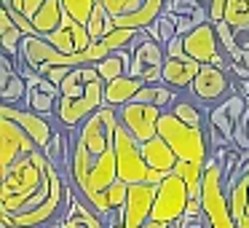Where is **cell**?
Instances as JSON below:
<instances>
[{
	"label": "cell",
	"instance_id": "obj_1",
	"mask_svg": "<svg viewBox=\"0 0 249 228\" xmlns=\"http://www.w3.org/2000/svg\"><path fill=\"white\" fill-rule=\"evenodd\" d=\"M70 183L43 151L22 156L0 174V226L56 228L70 204Z\"/></svg>",
	"mask_w": 249,
	"mask_h": 228
},
{
	"label": "cell",
	"instance_id": "obj_2",
	"mask_svg": "<svg viewBox=\"0 0 249 228\" xmlns=\"http://www.w3.org/2000/svg\"><path fill=\"white\" fill-rule=\"evenodd\" d=\"M118 124V108L105 105L94 115H89L75 132H70L67 183L86 201L118 183V161H115Z\"/></svg>",
	"mask_w": 249,
	"mask_h": 228
},
{
	"label": "cell",
	"instance_id": "obj_3",
	"mask_svg": "<svg viewBox=\"0 0 249 228\" xmlns=\"http://www.w3.org/2000/svg\"><path fill=\"white\" fill-rule=\"evenodd\" d=\"M201 215L209 228H238L231 209V193L225 183V167L212 156L206 161L204 183H201Z\"/></svg>",
	"mask_w": 249,
	"mask_h": 228
},
{
	"label": "cell",
	"instance_id": "obj_4",
	"mask_svg": "<svg viewBox=\"0 0 249 228\" xmlns=\"http://www.w3.org/2000/svg\"><path fill=\"white\" fill-rule=\"evenodd\" d=\"M158 137L174 151L179 161H193V164H206L212 158V145L206 132L193 129L182 124L172 110H163L158 121Z\"/></svg>",
	"mask_w": 249,
	"mask_h": 228
},
{
	"label": "cell",
	"instance_id": "obj_5",
	"mask_svg": "<svg viewBox=\"0 0 249 228\" xmlns=\"http://www.w3.org/2000/svg\"><path fill=\"white\" fill-rule=\"evenodd\" d=\"M249 99L241 97L238 92H231L222 102H217L214 108L206 110V137H209L212 153L217 148H231L236 129L241 126L244 113H247Z\"/></svg>",
	"mask_w": 249,
	"mask_h": 228
},
{
	"label": "cell",
	"instance_id": "obj_6",
	"mask_svg": "<svg viewBox=\"0 0 249 228\" xmlns=\"http://www.w3.org/2000/svg\"><path fill=\"white\" fill-rule=\"evenodd\" d=\"M115 161H118V180L126 185L134 183H161L156 172H150V167L145 164L142 156V142L131 134L126 126L118 124L115 129Z\"/></svg>",
	"mask_w": 249,
	"mask_h": 228
},
{
	"label": "cell",
	"instance_id": "obj_7",
	"mask_svg": "<svg viewBox=\"0 0 249 228\" xmlns=\"http://www.w3.org/2000/svg\"><path fill=\"white\" fill-rule=\"evenodd\" d=\"M190 207V190L182 183V177L169 174L158 183V193H156V204H153L150 220L166 223V226H179Z\"/></svg>",
	"mask_w": 249,
	"mask_h": 228
},
{
	"label": "cell",
	"instance_id": "obj_8",
	"mask_svg": "<svg viewBox=\"0 0 249 228\" xmlns=\"http://www.w3.org/2000/svg\"><path fill=\"white\" fill-rule=\"evenodd\" d=\"M113 17L115 27L147 30L161 14H166V0H102Z\"/></svg>",
	"mask_w": 249,
	"mask_h": 228
},
{
	"label": "cell",
	"instance_id": "obj_9",
	"mask_svg": "<svg viewBox=\"0 0 249 228\" xmlns=\"http://www.w3.org/2000/svg\"><path fill=\"white\" fill-rule=\"evenodd\" d=\"M163 62H166V49L158 40L147 35V30H140L137 40L131 43V67L129 76L142 78L145 83H161Z\"/></svg>",
	"mask_w": 249,
	"mask_h": 228
},
{
	"label": "cell",
	"instance_id": "obj_10",
	"mask_svg": "<svg viewBox=\"0 0 249 228\" xmlns=\"http://www.w3.org/2000/svg\"><path fill=\"white\" fill-rule=\"evenodd\" d=\"M233 92V78L225 67H217V65H204L201 73L196 76L193 86L188 89V94L201 105V108H214L217 102L228 97Z\"/></svg>",
	"mask_w": 249,
	"mask_h": 228
},
{
	"label": "cell",
	"instance_id": "obj_11",
	"mask_svg": "<svg viewBox=\"0 0 249 228\" xmlns=\"http://www.w3.org/2000/svg\"><path fill=\"white\" fill-rule=\"evenodd\" d=\"M185 54L190 59L201 62V65H217L228 70V57L222 51L220 35H217V24L214 22H204L193 30L190 35H185Z\"/></svg>",
	"mask_w": 249,
	"mask_h": 228
},
{
	"label": "cell",
	"instance_id": "obj_12",
	"mask_svg": "<svg viewBox=\"0 0 249 228\" xmlns=\"http://www.w3.org/2000/svg\"><path fill=\"white\" fill-rule=\"evenodd\" d=\"M33 151H38L33 137L17 121L0 115V174L6 172L8 167H14L22 156H30Z\"/></svg>",
	"mask_w": 249,
	"mask_h": 228
},
{
	"label": "cell",
	"instance_id": "obj_13",
	"mask_svg": "<svg viewBox=\"0 0 249 228\" xmlns=\"http://www.w3.org/2000/svg\"><path fill=\"white\" fill-rule=\"evenodd\" d=\"M161 108L145 102H129L124 108H118V121L121 126L131 132L140 142H150L153 137H158V121H161Z\"/></svg>",
	"mask_w": 249,
	"mask_h": 228
},
{
	"label": "cell",
	"instance_id": "obj_14",
	"mask_svg": "<svg viewBox=\"0 0 249 228\" xmlns=\"http://www.w3.org/2000/svg\"><path fill=\"white\" fill-rule=\"evenodd\" d=\"M158 185L156 183H134L129 185L126 193V204L121 207V220L126 228H145V223L150 220L153 204H156Z\"/></svg>",
	"mask_w": 249,
	"mask_h": 228
},
{
	"label": "cell",
	"instance_id": "obj_15",
	"mask_svg": "<svg viewBox=\"0 0 249 228\" xmlns=\"http://www.w3.org/2000/svg\"><path fill=\"white\" fill-rule=\"evenodd\" d=\"M24 78H27V99H24V108L33 110L38 115H56V102H59V86L49 81L46 76H38L33 70H19Z\"/></svg>",
	"mask_w": 249,
	"mask_h": 228
},
{
	"label": "cell",
	"instance_id": "obj_16",
	"mask_svg": "<svg viewBox=\"0 0 249 228\" xmlns=\"http://www.w3.org/2000/svg\"><path fill=\"white\" fill-rule=\"evenodd\" d=\"M0 115H3V118L17 121V124L22 126V129L27 132L30 137H33V142L40 148V151H46V145L51 142V137H54V132H56V126L51 124V118L38 115V113H33V110H27V108L0 105Z\"/></svg>",
	"mask_w": 249,
	"mask_h": 228
},
{
	"label": "cell",
	"instance_id": "obj_17",
	"mask_svg": "<svg viewBox=\"0 0 249 228\" xmlns=\"http://www.w3.org/2000/svg\"><path fill=\"white\" fill-rule=\"evenodd\" d=\"M46 40H49L56 51H62V54H81V51H86L89 46L94 43L91 35H89V30L83 27L81 22H75L70 14H65L59 30H54Z\"/></svg>",
	"mask_w": 249,
	"mask_h": 228
},
{
	"label": "cell",
	"instance_id": "obj_18",
	"mask_svg": "<svg viewBox=\"0 0 249 228\" xmlns=\"http://www.w3.org/2000/svg\"><path fill=\"white\" fill-rule=\"evenodd\" d=\"M27 99V78L17 70L11 57H0V105L24 108Z\"/></svg>",
	"mask_w": 249,
	"mask_h": 228
},
{
	"label": "cell",
	"instance_id": "obj_19",
	"mask_svg": "<svg viewBox=\"0 0 249 228\" xmlns=\"http://www.w3.org/2000/svg\"><path fill=\"white\" fill-rule=\"evenodd\" d=\"M201 62L190 59V57H166L163 62V73H161V83L174 92H188L193 86L196 76L201 73Z\"/></svg>",
	"mask_w": 249,
	"mask_h": 228
},
{
	"label": "cell",
	"instance_id": "obj_20",
	"mask_svg": "<svg viewBox=\"0 0 249 228\" xmlns=\"http://www.w3.org/2000/svg\"><path fill=\"white\" fill-rule=\"evenodd\" d=\"M56 228H107V223H105V215H99L83 196L70 190V204Z\"/></svg>",
	"mask_w": 249,
	"mask_h": 228
},
{
	"label": "cell",
	"instance_id": "obj_21",
	"mask_svg": "<svg viewBox=\"0 0 249 228\" xmlns=\"http://www.w3.org/2000/svg\"><path fill=\"white\" fill-rule=\"evenodd\" d=\"M142 156H145V164L150 167V172H156L158 177H169L174 174V167L179 164V158L174 156V151L161 140V137H153L150 142H142Z\"/></svg>",
	"mask_w": 249,
	"mask_h": 228
},
{
	"label": "cell",
	"instance_id": "obj_22",
	"mask_svg": "<svg viewBox=\"0 0 249 228\" xmlns=\"http://www.w3.org/2000/svg\"><path fill=\"white\" fill-rule=\"evenodd\" d=\"M145 89V81L134 76H121L105 86V105L110 108H124V105L134 102V97Z\"/></svg>",
	"mask_w": 249,
	"mask_h": 228
},
{
	"label": "cell",
	"instance_id": "obj_23",
	"mask_svg": "<svg viewBox=\"0 0 249 228\" xmlns=\"http://www.w3.org/2000/svg\"><path fill=\"white\" fill-rule=\"evenodd\" d=\"M228 193H231V209L238 228H249V161L241 167V174Z\"/></svg>",
	"mask_w": 249,
	"mask_h": 228
},
{
	"label": "cell",
	"instance_id": "obj_24",
	"mask_svg": "<svg viewBox=\"0 0 249 228\" xmlns=\"http://www.w3.org/2000/svg\"><path fill=\"white\" fill-rule=\"evenodd\" d=\"M24 38H27L24 30L11 19V14L6 11V6H0V49H3V54L11 57V59L17 62Z\"/></svg>",
	"mask_w": 249,
	"mask_h": 228
},
{
	"label": "cell",
	"instance_id": "obj_25",
	"mask_svg": "<svg viewBox=\"0 0 249 228\" xmlns=\"http://www.w3.org/2000/svg\"><path fill=\"white\" fill-rule=\"evenodd\" d=\"M62 19H65V6H62V0H46L43 8L33 17V27L40 38H49L54 30H59Z\"/></svg>",
	"mask_w": 249,
	"mask_h": 228
},
{
	"label": "cell",
	"instance_id": "obj_26",
	"mask_svg": "<svg viewBox=\"0 0 249 228\" xmlns=\"http://www.w3.org/2000/svg\"><path fill=\"white\" fill-rule=\"evenodd\" d=\"M97 73L102 76L105 83L115 81L121 76H129V67H131V49H121V51H113L107 59L97 62Z\"/></svg>",
	"mask_w": 249,
	"mask_h": 228
},
{
	"label": "cell",
	"instance_id": "obj_27",
	"mask_svg": "<svg viewBox=\"0 0 249 228\" xmlns=\"http://www.w3.org/2000/svg\"><path fill=\"white\" fill-rule=\"evenodd\" d=\"M169 110H172V113L182 121V124L193 126V129L206 132V108H201L193 97H179Z\"/></svg>",
	"mask_w": 249,
	"mask_h": 228
},
{
	"label": "cell",
	"instance_id": "obj_28",
	"mask_svg": "<svg viewBox=\"0 0 249 228\" xmlns=\"http://www.w3.org/2000/svg\"><path fill=\"white\" fill-rule=\"evenodd\" d=\"M179 97H182V92H174L163 83H145V89L134 97V102H145V105H156L161 110H169Z\"/></svg>",
	"mask_w": 249,
	"mask_h": 228
},
{
	"label": "cell",
	"instance_id": "obj_29",
	"mask_svg": "<svg viewBox=\"0 0 249 228\" xmlns=\"http://www.w3.org/2000/svg\"><path fill=\"white\" fill-rule=\"evenodd\" d=\"M43 153L49 156V161L54 164V167H59L62 172H67V161H70V132L56 126L54 137H51V142L46 145Z\"/></svg>",
	"mask_w": 249,
	"mask_h": 228
},
{
	"label": "cell",
	"instance_id": "obj_30",
	"mask_svg": "<svg viewBox=\"0 0 249 228\" xmlns=\"http://www.w3.org/2000/svg\"><path fill=\"white\" fill-rule=\"evenodd\" d=\"M206 164H193V161H179L174 167V174L182 177V183L188 185L190 199H201V183H204Z\"/></svg>",
	"mask_w": 249,
	"mask_h": 228
},
{
	"label": "cell",
	"instance_id": "obj_31",
	"mask_svg": "<svg viewBox=\"0 0 249 228\" xmlns=\"http://www.w3.org/2000/svg\"><path fill=\"white\" fill-rule=\"evenodd\" d=\"M166 14L174 17H193L196 24L209 22V8L201 0H166Z\"/></svg>",
	"mask_w": 249,
	"mask_h": 228
},
{
	"label": "cell",
	"instance_id": "obj_32",
	"mask_svg": "<svg viewBox=\"0 0 249 228\" xmlns=\"http://www.w3.org/2000/svg\"><path fill=\"white\" fill-rule=\"evenodd\" d=\"M86 30H89V35H91V40H102L105 35H110V33L115 30L113 17L107 14V8H105L102 3H99V6L94 8V14H91V19H89Z\"/></svg>",
	"mask_w": 249,
	"mask_h": 228
},
{
	"label": "cell",
	"instance_id": "obj_33",
	"mask_svg": "<svg viewBox=\"0 0 249 228\" xmlns=\"http://www.w3.org/2000/svg\"><path fill=\"white\" fill-rule=\"evenodd\" d=\"M225 24H231L236 33L249 30V0H228L225 6Z\"/></svg>",
	"mask_w": 249,
	"mask_h": 228
},
{
	"label": "cell",
	"instance_id": "obj_34",
	"mask_svg": "<svg viewBox=\"0 0 249 228\" xmlns=\"http://www.w3.org/2000/svg\"><path fill=\"white\" fill-rule=\"evenodd\" d=\"M147 35H150L153 40H158V43L166 49V43H172L174 38H177V27H174V17L172 14H161V17L156 19V22L147 27Z\"/></svg>",
	"mask_w": 249,
	"mask_h": 228
},
{
	"label": "cell",
	"instance_id": "obj_35",
	"mask_svg": "<svg viewBox=\"0 0 249 228\" xmlns=\"http://www.w3.org/2000/svg\"><path fill=\"white\" fill-rule=\"evenodd\" d=\"M102 0H62V6H65V14H70L75 22H81L83 27L89 24V19H91L94 8L99 6Z\"/></svg>",
	"mask_w": 249,
	"mask_h": 228
},
{
	"label": "cell",
	"instance_id": "obj_36",
	"mask_svg": "<svg viewBox=\"0 0 249 228\" xmlns=\"http://www.w3.org/2000/svg\"><path fill=\"white\" fill-rule=\"evenodd\" d=\"M43 3L46 0H8V3H3V6H8L11 11L22 14V17H27L30 22H33V17L43 8Z\"/></svg>",
	"mask_w": 249,
	"mask_h": 228
},
{
	"label": "cell",
	"instance_id": "obj_37",
	"mask_svg": "<svg viewBox=\"0 0 249 228\" xmlns=\"http://www.w3.org/2000/svg\"><path fill=\"white\" fill-rule=\"evenodd\" d=\"M233 145L241 148V151H249V105H247V113H244L241 126L236 129V137H233Z\"/></svg>",
	"mask_w": 249,
	"mask_h": 228
},
{
	"label": "cell",
	"instance_id": "obj_38",
	"mask_svg": "<svg viewBox=\"0 0 249 228\" xmlns=\"http://www.w3.org/2000/svg\"><path fill=\"white\" fill-rule=\"evenodd\" d=\"M172 17H174V14H172ZM174 27H177V35H182V38H185V35H190L198 24H196L193 17H174Z\"/></svg>",
	"mask_w": 249,
	"mask_h": 228
},
{
	"label": "cell",
	"instance_id": "obj_39",
	"mask_svg": "<svg viewBox=\"0 0 249 228\" xmlns=\"http://www.w3.org/2000/svg\"><path fill=\"white\" fill-rule=\"evenodd\" d=\"M225 6L228 0H209V22H222L225 19Z\"/></svg>",
	"mask_w": 249,
	"mask_h": 228
},
{
	"label": "cell",
	"instance_id": "obj_40",
	"mask_svg": "<svg viewBox=\"0 0 249 228\" xmlns=\"http://www.w3.org/2000/svg\"><path fill=\"white\" fill-rule=\"evenodd\" d=\"M228 73L233 81H249V65L244 62H228Z\"/></svg>",
	"mask_w": 249,
	"mask_h": 228
},
{
	"label": "cell",
	"instance_id": "obj_41",
	"mask_svg": "<svg viewBox=\"0 0 249 228\" xmlns=\"http://www.w3.org/2000/svg\"><path fill=\"white\" fill-rule=\"evenodd\" d=\"M70 70H72V67H51V70L46 73V78H49L54 86H62V81L70 76Z\"/></svg>",
	"mask_w": 249,
	"mask_h": 228
},
{
	"label": "cell",
	"instance_id": "obj_42",
	"mask_svg": "<svg viewBox=\"0 0 249 228\" xmlns=\"http://www.w3.org/2000/svg\"><path fill=\"white\" fill-rule=\"evenodd\" d=\"M177 228H209V226H206L204 215H185Z\"/></svg>",
	"mask_w": 249,
	"mask_h": 228
},
{
	"label": "cell",
	"instance_id": "obj_43",
	"mask_svg": "<svg viewBox=\"0 0 249 228\" xmlns=\"http://www.w3.org/2000/svg\"><path fill=\"white\" fill-rule=\"evenodd\" d=\"M166 57H188V54H185V40H182V35H177L172 43H166Z\"/></svg>",
	"mask_w": 249,
	"mask_h": 228
},
{
	"label": "cell",
	"instance_id": "obj_44",
	"mask_svg": "<svg viewBox=\"0 0 249 228\" xmlns=\"http://www.w3.org/2000/svg\"><path fill=\"white\" fill-rule=\"evenodd\" d=\"M145 228H177V226H166V223H158V220H147Z\"/></svg>",
	"mask_w": 249,
	"mask_h": 228
},
{
	"label": "cell",
	"instance_id": "obj_45",
	"mask_svg": "<svg viewBox=\"0 0 249 228\" xmlns=\"http://www.w3.org/2000/svg\"><path fill=\"white\" fill-rule=\"evenodd\" d=\"M0 3H8V0H0Z\"/></svg>",
	"mask_w": 249,
	"mask_h": 228
}]
</instances>
